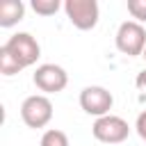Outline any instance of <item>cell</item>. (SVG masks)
Returning a JSON list of instances; mask_svg holds the SVG:
<instances>
[{
	"mask_svg": "<svg viewBox=\"0 0 146 146\" xmlns=\"http://www.w3.org/2000/svg\"><path fill=\"white\" fill-rule=\"evenodd\" d=\"M116 50L128 57H139L146 48V27L137 21H123L114 36Z\"/></svg>",
	"mask_w": 146,
	"mask_h": 146,
	"instance_id": "6da1fadb",
	"label": "cell"
},
{
	"mask_svg": "<svg viewBox=\"0 0 146 146\" xmlns=\"http://www.w3.org/2000/svg\"><path fill=\"white\" fill-rule=\"evenodd\" d=\"M21 119L27 128H46L52 119V103L46 94L27 96L21 105Z\"/></svg>",
	"mask_w": 146,
	"mask_h": 146,
	"instance_id": "7a4b0ae2",
	"label": "cell"
},
{
	"mask_svg": "<svg viewBox=\"0 0 146 146\" xmlns=\"http://www.w3.org/2000/svg\"><path fill=\"white\" fill-rule=\"evenodd\" d=\"M91 135L94 139H98L100 144H121L128 139L130 135V125L125 119L116 116V114H107L94 121L91 125Z\"/></svg>",
	"mask_w": 146,
	"mask_h": 146,
	"instance_id": "3957f363",
	"label": "cell"
},
{
	"mask_svg": "<svg viewBox=\"0 0 146 146\" xmlns=\"http://www.w3.org/2000/svg\"><path fill=\"white\" fill-rule=\"evenodd\" d=\"M64 11H66V18L71 21V25L82 30V32L94 30L98 25L100 9H98L96 0H66Z\"/></svg>",
	"mask_w": 146,
	"mask_h": 146,
	"instance_id": "277c9868",
	"label": "cell"
},
{
	"mask_svg": "<svg viewBox=\"0 0 146 146\" xmlns=\"http://www.w3.org/2000/svg\"><path fill=\"white\" fill-rule=\"evenodd\" d=\"M2 46L16 57V62H18L23 68L36 64V59L41 57V46H39V41H36L30 32H16V34H11Z\"/></svg>",
	"mask_w": 146,
	"mask_h": 146,
	"instance_id": "5b68a950",
	"label": "cell"
},
{
	"mask_svg": "<svg viewBox=\"0 0 146 146\" xmlns=\"http://www.w3.org/2000/svg\"><path fill=\"white\" fill-rule=\"evenodd\" d=\"M112 105H114V96H112L105 87L91 84V87H84V89L80 91V107H82L87 114L96 116V119L107 116L110 110H112Z\"/></svg>",
	"mask_w": 146,
	"mask_h": 146,
	"instance_id": "8992f818",
	"label": "cell"
},
{
	"mask_svg": "<svg viewBox=\"0 0 146 146\" xmlns=\"http://www.w3.org/2000/svg\"><path fill=\"white\" fill-rule=\"evenodd\" d=\"M32 82L43 94H59V91L66 89L68 75L59 64H41V66H36V71L32 75Z\"/></svg>",
	"mask_w": 146,
	"mask_h": 146,
	"instance_id": "52a82bcc",
	"label": "cell"
},
{
	"mask_svg": "<svg viewBox=\"0 0 146 146\" xmlns=\"http://www.w3.org/2000/svg\"><path fill=\"white\" fill-rule=\"evenodd\" d=\"M25 16V5L21 0H2L0 2V27H14Z\"/></svg>",
	"mask_w": 146,
	"mask_h": 146,
	"instance_id": "ba28073f",
	"label": "cell"
},
{
	"mask_svg": "<svg viewBox=\"0 0 146 146\" xmlns=\"http://www.w3.org/2000/svg\"><path fill=\"white\" fill-rule=\"evenodd\" d=\"M21 71H23V66L16 62V57H14L5 46H0V73L7 75V78H11V75L21 73Z\"/></svg>",
	"mask_w": 146,
	"mask_h": 146,
	"instance_id": "9c48e42d",
	"label": "cell"
},
{
	"mask_svg": "<svg viewBox=\"0 0 146 146\" xmlns=\"http://www.w3.org/2000/svg\"><path fill=\"white\" fill-rule=\"evenodd\" d=\"M39 146H68V137H66V132H62L57 128H50V130L43 132Z\"/></svg>",
	"mask_w": 146,
	"mask_h": 146,
	"instance_id": "30bf717a",
	"label": "cell"
},
{
	"mask_svg": "<svg viewBox=\"0 0 146 146\" xmlns=\"http://www.w3.org/2000/svg\"><path fill=\"white\" fill-rule=\"evenodd\" d=\"M59 7H64L59 0H32V9L39 16H52L59 11Z\"/></svg>",
	"mask_w": 146,
	"mask_h": 146,
	"instance_id": "8fae6325",
	"label": "cell"
},
{
	"mask_svg": "<svg viewBox=\"0 0 146 146\" xmlns=\"http://www.w3.org/2000/svg\"><path fill=\"white\" fill-rule=\"evenodd\" d=\"M128 14L137 23H146V0H128Z\"/></svg>",
	"mask_w": 146,
	"mask_h": 146,
	"instance_id": "7c38bea8",
	"label": "cell"
},
{
	"mask_svg": "<svg viewBox=\"0 0 146 146\" xmlns=\"http://www.w3.org/2000/svg\"><path fill=\"white\" fill-rule=\"evenodd\" d=\"M135 130H137V135L141 137V141L146 144V110L139 112V116H137V121H135Z\"/></svg>",
	"mask_w": 146,
	"mask_h": 146,
	"instance_id": "4fadbf2b",
	"label": "cell"
},
{
	"mask_svg": "<svg viewBox=\"0 0 146 146\" xmlns=\"http://www.w3.org/2000/svg\"><path fill=\"white\" fill-rule=\"evenodd\" d=\"M135 87H137V91L141 94V98L146 100V68L137 73V78H135Z\"/></svg>",
	"mask_w": 146,
	"mask_h": 146,
	"instance_id": "5bb4252c",
	"label": "cell"
},
{
	"mask_svg": "<svg viewBox=\"0 0 146 146\" xmlns=\"http://www.w3.org/2000/svg\"><path fill=\"white\" fill-rule=\"evenodd\" d=\"M141 57H144V62H146V48H144V52H141Z\"/></svg>",
	"mask_w": 146,
	"mask_h": 146,
	"instance_id": "9a60e30c",
	"label": "cell"
}]
</instances>
